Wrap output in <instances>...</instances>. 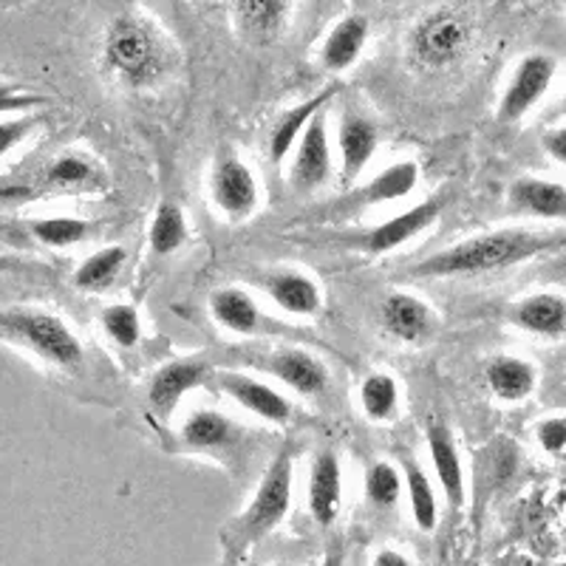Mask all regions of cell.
Masks as SVG:
<instances>
[{
  "label": "cell",
  "instance_id": "f35d334b",
  "mask_svg": "<svg viewBox=\"0 0 566 566\" xmlns=\"http://www.w3.org/2000/svg\"><path fill=\"white\" fill-rule=\"evenodd\" d=\"M371 566H413L411 558L406 553H399V549H380V553L374 555Z\"/></svg>",
  "mask_w": 566,
  "mask_h": 566
},
{
  "label": "cell",
  "instance_id": "603a6c76",
  "mask_svg": "<svg viewBox=\"0 0 566 566\" xmlns=\"http://www.w3.org/2000/svg\"><path fill=\"white\" fill-rule=\"evenodd\" d=\"M510 321L530 335L558 337L566 332V301L553 292H538L515 303Z\"/></svg>",
  "mask_w": 566,
  "mask_h": 566
},
{
  "label": "cell",
  "instance_id": "277c9868",
  "mask_svg": "<svg viewBox=\"0 0 566 566\" xmlns=\"http://www.w3.org/2000/svg\"><path fill=\"white\" fill-rule=\"evenodd\" d=\"M0 340L23 348L38 360L63 371H80L85 363L83 340L63 317L40 310L0 312Z\"/></svg>",
  "mask_w": 566,
  "mask_h": 566
},
{
  "label": "cell",
  "instance_id": "83f0119b",
  "mask_svg": "<svg viewBox=\"0 0 566 566\" xmlns=\"http://www.w3.org/2000/svg\"><path fill=\"white\" fill-rule=\"evenodd\" d=\"M360 411L368 422H391L399 413V382L391 374L374 371L360 382Z\"/></svg>",
  "mask_w": 566,
  "mask_h": 566
},
{
  "label": "cell",
  "instance_id": "d590c367",
  "mask_svg": "<svg viewBox=\"0 0 566 566\" xmlns=\"http://www.w3.org/2000/svg\"><path fill=\"white\" fill-rule=\"evenodd\" d=\"M541 448L553 457H560L566 451V417H549L535 428Z\"/></svg>",
  "mask_w": 566,
  "mask_h": 566
},
{
  "label": "cell",
  "instance_id": "60d3db41",
  "mask_svg": "<svg viewBox=\"0 0 566 566\" xmlns=\"http://www.w3.org/2000/svg\"><path fill=\"white\" fill-rule=\"evenodd\" d=\"M18 270H23V261L14 255H3V252H0V275H3V272H18Z\"/></svg>",
  "mask_w": 566,
  "mask_h": 566
},
{
  "label": "cell",
  "instance_id": "cb8c5ba5",
  "mask_svg": "<svg viewBox=\"0 0 566 566\" xmlns=\"http://www.w3.org/2000/svg\"><path fill=\"white\" fill-rule=\"evenodd\" d=\"M510 207L538 219H566V187L544 179H518L510 187Z\"/></svg>",
  "mask_w": 566,
  "mask_h": 566
},
{
  "label": "cell",
  "instance_id": "7bdbcfd3",
  "mask_svg": "<svg viewBox=\"0 0 566 566\" xmlns=\"http://www.w3.org/2000/svg\"><path fill=\"white\" fill-rule=\"evenodd\" d=\"M560 457H564V462H566V451H564V453H560Z\"/></svg>",
  "mask_w": 566,
  "mask_h": 566
},
{
  "label": "cell",
  "instance_id": "ac0fdd59",
  "mask_svg": "<svg viewBox=\"0 0 566 566\" xmlns=\"http://www.w3.org/2000/svg\"><path fill=\"white\" fill-rule=\"evenodd\" d=\"M380 321L388 335L402 343H424L437 326L431 306L411 292H391L382 297Z\"/></svg>",
  "mask_w": 566,
  "mask_h": 566
},
{
  "label": "cell",
  "instance_id": "7a4b0ae2",
  "mask_svg": "<svg viewBox=\"0 0 566 566\" xmlns=\"http://www.w3.org/2000/svg\"><path fill=\"white\" fill-rule=\"evenodd\" d=\"M292 470H295L292 451H281L272 459L244 513L235 515L221 533V547L227 558H244L258 541H264L286 522L292 507Z\"/></svg>",
  "mask_w": 566,
  "mask_h": 566
},
{
  "label": "cell",
  "instance_id": "6da1fadb",
  "mask_svg": "<svg viewBox=\"0 0 566 566\" xmlns=\"http://www.w3.org/2000/svg\"><path fill=\"white\" fill-rule=\"evenodd\" d=\"M566 244V235L535 230H495L470 235L459 244L422 258L408 270L411 277H473L524 264L530 258L553 252Z\"/></svg>",
  "mask_w": 566,
  "mask_h": 566
},
{
  "label": "cell",
  "instance_id": "30bf717a",
  "mask_svg": "<svg viewBox=\"0 0 566 566\" xmlns=\"http://www.w3.org/2000/svg\"><path fill=\"white\" fill-rule=\"evenodd\" d=\"M439 216H442V199L433 196V199L419 201V205L408 207L399 216H391L382 224L354 235V247L368 252V255H386V252L399 250V247H406L408 241L417 239V235L431 230Z\"/></svg>",
  "mask_w": 566,
  "mask_h": 566
},
{
  "label": "cell",
  "instance_id": "d6a6232c",
  "mask_svg": "<svg viewBox=\"0 0 566 566\" xmlns=\"http://www.w3.org/2000/svg\"><path fill=\"white\" fill-rule=\"evenodd\" d=\"M363 488H366V499L371 507L391 510L399 502L406 484H402V473L391 462H371L366 470Z\"/></svg>",
  "mask_w": 566,
  "mask_h": 566
},
{
  "label": "cell",
  "instance_id": "484cf974",
  "mask_svg": "<svg viewBox=\"0 0 566 566\" xmlns=\"http://www.w3.org/2000/svg\"><path fill=\"white\" fill-rule=\"evenodd\" d=\"M125 261H128V252H125V247H119V244L103 247V250L91 252L83 264L74 270L71 283H74V290L88 292V295H97V292H105L114 286L116 277L123 275Z\"/></svg>",
  "mask_w": 566,
  "mask_h": 566
},
{
  "label": "cell",
  "instance_id": "ba28073f",
  "mask_svg": "<svg viewBox=\"0 0 566 566\" xmlns=\"http://www.w3.org/2000/svg\"><path fill=\"white\" fill-rule=\"evenodd\" d=\"M247 431L239 422L216 408H196L179 428V442L187 451H199L219 462L232 464L244 451Z\"/></svg>",
  "mask_w": 566,
  "mask_h": 566
},
{
  "label": "cell",
  "instance_id": "74e56055",
  "mask_svg": "<svg viewBox=\"0 0 566 566\" xmlns=\"http://www.w3.org/2000/svg\"><path fill=\"white\" fill-rule=\"evenodd\" d=\"M544 148L553 156L555 161H560L566 168V128H553L547 136H544Z\"/></svg>",
  "mask_w": 566,
  "mask_h": 566
},
{
  "label": "cell",
  "instance_id": "52a82bcc",
  "mask_svg": "<svg viewBox=\"0 0 566 566\" xmlns=\"http://www.w3.org/2000/svg\"><path fill=\"white\" fill-rule=\"evenodd\" d=\"M210 196L216 210L230 221L252 219L261 207V185L252 168L232 150H221L210 174Z\"/></svg>",
  "mask_w": 566,
  "mask_h": 566
},
{
  "label": "cell",
  "instance_id": "d6986e66",
  "mask_svg": "<svg viewBox=\"0 0 566 566\" xmlns=\"http://www.w3.org/2000/svg\"><path fill=\"white\" fill-rule=\"evenodd\" d=\"M424 442H428V453H431L433 473H437V482L442 488L444 499L453 510L464 507V468L462 457H459V448L453 442V433L444 428V424L431 422L428 431H424Z\"/></svg>",
  "mask_w": 566,
  "mask_h": 566
},
{
  "label": "cell",
  "instance_id": "ee69618b",
  "mask_svg": "<svg viewBox=\"0 0 566 566\" xmlns=\"http://www.w3.org/2000/svg\"><path fill=\"white\" fill-rule=\"evenodd\" d=\"M470 566H476V564H470Z\"/></svg>",
  "mask_w": 566,
  "mask_h": 566
},
{
  "label": "cell",
  "instance_id": "8d00e7d4",
  "mask_svg": "<svg viewBox=\"0 0 566 566\" xmlns=\"http://www.w3.org/2000/svg\"><path fill=\"white\" fill-rule=\"evenodd\" d=\"M43 103H49V99L40 97V94L14 88V85L9 83H0V114H14V111H27Z\"/></svg>",
  "mask_w": 566,
  "mask_h": 566
},
{
  "label": "cell",
  "instance_id": "ffe728a7",
  "mask_svg": "<svg viewBox=\"0 0 566 566\" xmlns=\"http://www.w3.org/2000/svg\"><path fill=\"white\" fill-rule=\"evenodd\" d=\"M335 97H337V88H323L321 94L292 105L286 114L277 116V123L272 125L270 130V142H266L272 165H283V161H286V156L295 150L297 139H301L303 130H306V125H310L321 111H326V105Z\"/></svg>",
  "mask_w": 566,
  "mask_h": 566
},
{
  "label": "cell",
  "instance_id": "2e32d148",
  "mask_svg": "<svg viewBox=\"0 0 566 566\" xmlns=\"http://www.w3.org/2000/svg\"><path fill=\"white\" fill-rule=\"evenodd\" d=\"M261 290L283 315L290 317H315L323 310L321 283L306 272L275 270L261 277Z\"/></svg>",
  "mask_w": 566,
  "mask_h": 566
},
{
  "label": "cell",
  "instance_id": "44dd1931",
  "mask_svg": "<svg viewBox=\"0 0 566 566\" xmlns=\"http://www.w3.org/2000/svg\"><path fill=\"white\" fill-rule=\"evenodd\" d=\"M368 34H371V23H368L366 14H346V18L337 20L332 32L326 34V40H323V69L332 71V74L352 69L360 60L363 49H366Z\"/></svg>",
  "mask_w": 566,
  "mask_h": 566
},
{
  "label": "cell",
  "instance_id": "5bb4252c",
  "mask_svg": "<svg viewBox=\"0 0 566 566\" xmlns=\"http://www.w3.org/2000/svg\"><path fill=\"white\" fill-rule=\"evenodd\" d=\"M212 380V366L205 357H185V360H170L156 368L148 386L150 408L156 417L168 419L179 408L181 399L196 388L207 386Z\"/></svg>",
  "mask_w": 566,
  "mask_h": 566
},
{
  "label": "cell",
  "instance_id": "8fae6325",
  "mask_svg": "<svg viewBox=\"0 0 566 566\" xmlns=\"http://www.w3.org/2000/svg\"><path fill=\"white\" fill-rule=\"evenodd\" d=\"M292 168H290V185L297 193H315L321 187H326L335 174V161H332V142H328V125L326 111L312 119L297 139L295 150H292Z\"/></svg>",
  "mask_w": 566,
  "mask_h": 566
},
{
  "label": "cell",
  "instance_id": "836d02e7",
  "mask_svg": "<svg viewBox=\"0 0 566 566\" xmlns=\"http://www.w3.org/2000/svg\"><path fill=\"white\" fill-rule=\"evenodd\" d=\"M99 323H103L105 335L111 337V343L116 348L130 352V348L139 346L142 317L130 303H111V306H105L103 315H99Z\"/></svg>",
  "mask_w": 566,
  "mask_h": 566
},
{
  "label": "cell",
  "instance_id": "e0dca14e",
  "mask_svg": "<svg viewBox=\"0 0 566 566\" xmlns=\"http://www.w3.org/2000/svg\"><path fill=\"white\" fill-rule=\"evenodd\" d=\"M380 148V130L368 116L357 111H346L337 125V154H340L343 181H357L363 170L371 165L374 154Z\"/></svg>",
  "mask_w": 566,
  "mask_h": 566
},
{
  "label": "cell",
  "instance_id": "f546056e",
  "mask_svg": "<svg viewBox=\"0 0 566 566\" xmlns=\"http://www.w3.org/2000/svg\"><path fill=\"white\" fill-rule=\"evenodd\" d=\"M187 216L176 201H161L156 207V216H154V224H150L148 232V244L150 252L156 258H168L174 252H179L181 247L187 244Z\"/></svg>",
  "mask_w": 566,
  "mask_h": 566
},
{
  "label": "cell",
  "instance_id": "e575fe53",
  "mask_svg": "<svg viewBox=\"0 0 566 566\" xmlns=\"http://www.w3.org/2000/svg\"><path fill=\"white\" fill-rule=\"evenodd\" d=\"M38 119L34 116H14V119H3L0 123V159L7 154H12L18 145L27 142V136L38 128Z\"/></svg>",
  "mask_w": 566,
  "mask_h": 566
},
{
  "label": "cell",
  "instance_id": "4316f807",
  "mask_svg": "<svg viewBox=\"0 0 566 566\" xmlns=\"http://www.w3.org/2000/svg\"><path fill=\"white\" fill-rule=\"evenodd\" d=\"M535 368L518 357H495L488 366V386L502 402H522L535 391Z\"/></svg>",
  "mask_w": 566,
  "mask_h": 566
},
{
  "label": "cell",
  "instance_id": "7402d4cb",
  "mask_svg": "<svg viewBox=\"0 0 566 566\" xmlns=\"http://www.w3.org/2000/svg\"><path fill=\"white\" fill-rule=\"evenodd\" d=\"M290 9L292 0H235V27L250 43L270 45L281 38Z\"/></svg>",
  "mask_w": 566,
  "mask_h": 566
},
{
  "label": "cell",
  "instance_id": "4dcf8cb0",
  "mask_svg": "<svg viewBox=\"0 0 566 566\" xmlns=\"http://www.w3.org/2000/svg\"><path fill=\"white\" fill-rule=\"evenodd\" d=\"M29 232L43 247L52 250H69V247L85 244L94 235V224L74 216H45V219L29 221Z\"/></svg>",
  "mask_w": 566,
  "mask_h": 566
},
{
  "label": "cell",
  "instance_id": "3957f363",
  "mask_svg": "<svg viewBox=\"0 0 566 566\" xmlns=\"http://www.w3.org/2000/svg\"><path fill=\"white\" fill-rule=\"evenodd\" d=\"M103 60L111 77L128 88H150L168 74L170 65L161 32L139 14H123L111 23Z\"/></svg>",
  "mask_w": 566,
  "mask_h": 566
},
{
  "label": "cell",
  "instance_id": "ab89813d",
  "mask_svg": "<svg viewBox=\"0 0 566 566\" xmlns=\"http://www.w3.org/2000/svg\"><path fill=\"white\" fill-rule=\"evenodd\" d=\"M321 566H346V553H343L340 544H335V547L326 549V555H323Z\"/></svg>",
  "mask_w": 566,
  "mask_h": 566
},
{
  "label": "cell",
  "instance_id": "4fadbf2b",
  "mask_svg": "<svg viewBox=\"0 0 566 566\" xmlns=\"http://www.w3.org/2000/svg\"><path fill=\"white\" fill-rule=\"evenodd\" d=\"M555 77V60L547 54H527L513 71V80L507 83L499 103V123H518L522 116L538 105L553 85Z\"/></svg>",
  "mask_w": 566,
  "mask_h": 566
},
{
  "label": "cell",
  "instance_id": "9a60e30c",
  "mask_svg": "<svg viewBox=\"0 0 566 566\" xmlns=\"http://www.w3.org/2000/svg\"><path fill=\"white\" fill-rule=\"evenodd\" d=\"M306 504L317 527H332L343 507V468L332 448L315 453L306 482Z\"/></svg>",
  "mask_w": 566,
  "mask_h": 566
},
{
  "label": "cell",
  "instance_id": "9c48e42d",
  "mask_svg": "<svg viewBox=\"0 0 566 566\" xmlns=\"http://www.w3.org/2000/svg\"><path fill=\"white\" fill-rule=\"evenodd\" d=\"M212 386L230 397L239 408L266 424H286L292 419V402L270 382L244 371H212Z\"/></svg>",
  "mask_w": 566,
  "mask_h": 566
},
{
  "label": "cell",
  "instance_id": "5b68a950",
  "mask_svg": "<svg viewBox=\"0 0 566 566\" xmlns=\"http://www.w3.org/2000/svg\"><path fill=\"white\" fill-rule=\"evenodd\" d=\"M239 360L261 368L264 374H270L272 380L281 382L283 388H290L297 397L315 399L326 394L328 388L326 363L317 354L306 352V348L281 346L270 348V352H244L239 354Z\"/></svg>",
  "mask_w": 566,
  "mask_h": 566
},
{
  "label": "cell",
  "instance_id": "f1b7e54d",
  "mask_svg": "<svg viewBox=\"0 0 566 566\" xmlns=\"http://www.w3.org/2000/svg\"><path fill=\"white\" fill-rule=\"evenodd\" d=\"M402 484H406L408 504H411V515H413V522H417V527L422 530V533L437 530L439 524L437 493H433L428 473H424L413 459H406V462H402Z\"/></svg>",
  "mask_w": 566,
  "mask_h": 566
},
{
  "label": "cell",
  "instance_id": "b9f144b4",
  "mask_svg": "<svg viewBox=\"0 0 566 566\" xmlns=\"http://www.w3.org/2000/svg\"><path fill=\"white\" fill-rule=\"evenodd\" d=\"M560 114H566V97H564V105H560Z\"/></svg>",
  "mask_w": 566,
  "mask_h": 566
},
{
  "label": "cell",
  "instance_id": "1f68e13d",
  "mask_svg": "<svg viewBox=\"0 0 566 566\" xmlns=\"http://www.w3.org/2000/svg\"><path fill=\"white\" fill-rule=\"evenodd\" d=\"M99 181V170L91 165L85 156L65 154L54 159L45 168V185L54 190H65V193H77V190H88Z\"/></svg>",
  "mask_w": 566,
  "mask_h": 566
},
{
  "label": "cell",
  "instance_id": "8992f818",
  "mask_svg": "<svg viewBox=\"0 0 566 566\" xmlns=\"http://www.w3.org/2000/svg\"><path fill=\"white\" fill-rule=\"evenodd\" d=\"M470 43V29L462 14L451 9H437L419 20L411 34V57L424 69H444L464 54Z\"/></svg>",
  "mask_w": 566,
  "mask_h": 566
},
{
  "label": "cell",
  "instance_id": "d4e9b609",
  "mask_svg": "<svg viewBox=\"0 0 566 566\" xmlns=\"http://www.w3.org/2000/svg\"><path fill=\"white\" fill-rule=\"evenodd\" d=\"M419 185V165L417 161L406 159L397 161L391 168H386L382 174H377L374 179H368L366 185L354 193V201L366 207L377 205H391V201L408 199V196L417 190Z\"/></svg>",
  "mask_w": 566,
  "mask_h": 566
},
{
  "label": "cell",
  "instance_id": "7c38bea8",
  "mask_svg": "<svg viewBox=\"0 0 566 566\" xmlns=\"http://www.w3.org/2000/svg\"><path fill=\"white\" fill-rule=\"evenodd\" d=\"M210 315L212 321L219 323L221 328L232 332L241 337H272V335H286L290 326L272 321L255 297L239 286H221L210 295Z\"/></svg>",
  "mask_w": 566,
  "mask_h": 566
}]
</instances>
